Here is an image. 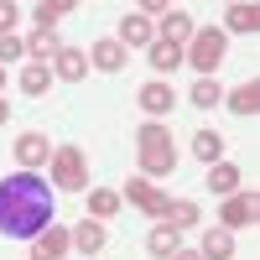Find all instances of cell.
Segmentation results:
<instances>
[{
  "label": "cell",
  "mask_w": 260,
  "mask_h": 260,
  "mask_svg": "<svg viewBox=\"0 0 260 260\" xmlns=\"http://www.w3.org/2000/svg\"><path fill=\"white\" fill-rule=\"evenodd\" d=\"M136 146H141V172H151V177H172V167H177V146H172L167 125H141L136 130Z\"/></svg>",
  "instance_id": "cell-2"
},
{
  "label": "cell",
  "mask_w": 260,
  "mask_h": 260,
  "mask_svg": "<svg viewBox=\"0 0 260 260\" xmlns=\"http://www.w3.org/2000/svg\"><path fill=\"white\" fill-rule=\"evenodd\" d=\"M260 219V198L255 192H229V203H224V229H245Z\"/></svg>",
  "instance_id": "cell-5"
},
{
  "label": "cell",
  "mask_w": 260,
  "mask_h": 260,
  "mask_svg": "<svg viewBox=\"0 0 260 260\" xmlns=\"http://www.w3.org/2000/svg\"><path fill=\"white\" fill-rule=\"evenodd\" d=\"M198 255H203V260H234V234H229V229H208V240H203Z\"/></svg>",
  "instance_id": "cell-16"
},
{
  "label": "cell",
  "mask_w": 260,
  "mask_h": 260,
  "mask_svg": "<svg viewBox=\"0 0 260 260\" xmlns=\"http://www.w3.org/2000/svg\"><path fill=\"white\" fill-rule=\"evenodd\" d=\"M208 187L229 198V192L240 187V167H229V161H213V167H208Z\"/></svg>",
  "instance_id": "cell-19"
},
{
  "label": "cell",
  "mask_w": 260,
  "mask_h": 260,
  "mask_svg": "<svg viewBox=\"0 0 260 260\" xmlns=\"http://www.w3.org/2000/svg\"><path fill=\"white\" fill-rule=\"evenodd\" d=\"M21 89L42 99V94L52 89V68H47V62H26V68H21Z\"/></svg>",
  "instance_id": "cell-17"
},
{
  "label": "cell",
  "mask_w": 260,
  "mask_h": 260,
  "mask_svg": "<svg viewBox=\"0 0 260 260\" xmlns=\"http://www.w3.org/2000/svg\"><path fill=\"white\" fill-rule=\"evenodd\" d=\"M172 260H203L198 250H177V255H172Z\"/></svg>",
  "instance_id": "cell-30"
},
{
  "label": "cell",
  "mask_w": 260,
  "mask_h": 260,
  "mask_svg": "<svg viewBox=\"0 0 260 260\" xmlns=\"http://www.w3.org/2000/svg\"><path fill=\"white\" fill-rule=\"evenodd\" d=\"M224 104H229L234 115H245V120H250V115L260 110V83L250 78V83H240V89H229V99H224Z\"/></svg>",
  "instance_id": "cell-14"
},
{
  "label": "cell",
  "mask_w": 260,
  "mask_h": 260,
  "mask_svg": "<svg viewBox=\"0 0 260 260\" xmlns=\"http://www.w3.org/2000/svg\"><path fill=\"white\" fill-rule=\"evenodd\" d=\"M89 62H94V68H104V73H120V68H125V47H120L115 37H104V42H94V47H89Z\"/></svg>",
  "instance_id": "cell-11"
},
{
  "label": "cell",
  "mask_w": 260,
  "mask_h": 260,
  "mask_svg": "<svg viewBox=\"0 0 260 260\" xmlns=\"http://www.w3.org/2000/svg\"><path fill=\"white\" fill-rule=\"evenodd\" d=\"M161 219H167V229H192V224H198V203H187V198H177V203H167V213H161Z\"/></svg>",
  "instance_id": "cell-18"
},
{
  "label": "cell",
  "mask_w": 260,
  "mask_h": 260,
  "mask_svg": "<svg viewBox=\"0 0 260 260\" xmlns=\"http://www.w3.org/2000/svg\"><path fill=\"white\" fill-rule=\"evenodd\" d=\"M172 104H177V94H172V83H146V89H141V110L146 115H172Z\"/></svg>",
  "instance_id": "cell-10"
},
{
  "label": "cell",
  "mask_w": 260,
  "mask_h": 260,
  "mask_svg": "<svg viewBox=\"0 0 260 260\" xmlns=\"http://www.w3.org/2000/svg\"><path fill=\"white\" fill-rule=\"evenodd\" d=\"M219 99H224V89H219L213 78H198V83H192V104H198V110H213Z\"/></svg>",
  "instance_id": "cell-27"
},
{
  "label": "cell",
  "mask_w": 260,
  "mask_h": 260,
  "mask_svg": "<svg viewBox=\"0 0 260 260\" xmlns=\"http://www.w3.org/2000/svg\"><path fill=\"white\" fill-rule=\"evenodd\" d=\"M125 42H130V47H146V42H151V21H146V16H125V26H120V47H125Z\"/></svg>",
  "instance_id": "cell-24"
},
{
  "label": "cell",
  "mask_w": 260,
  "mask_h": 260,
  "mask_svg": "<svg viewBox=\"0 0 260 260\" xmlns=\"http://www.w3.org/2000/svg\"><path fill=\"white\" fill-rule=\"evenodd\" d=\"M146 250L156 255V260H172V255L182 250V240H177V229H167V224H156V229L146 234Z\"/></svg>",
  "instance_id": "cell-12"
},
{
  "label": "cell",
  "mask_w": 260,
  "mask_h": 260,
  "mask_svg": "<svg viewBox=\"0 0 260 260\" xmlns=\"http://www.w3.org/2000/svg\"><path fill=\"white\" fill-rule=\"evenodd\" d=\"M125 198L136 203V208H146L151 219H161V213H167V192H156L146 177H130V182H125Z\"/></svg>",
  "instance_id": "cell-7"
},
{
  "label": "cell",
  "mask_w": 260,
  "mask_h": 260,
  "mask_svg": "<svg viewBox=\"0 0 260 260\" xmlns=\"http://www.w3.org/2000/svg\"><path fill=\"white\" fill-rule=\"evenodd\" d=\"M192 68H198L203 78H213V68L224 62V31L219 26H208V31H192V42H187V52H182Z\"/></svg>",
  "instance_id": "cell-3"
},
{
  "label": "cell",
  "mask_w": 260,
  "mask_h": 260,
  "mask_svg": "<svg viewBox=\"0 0 260 260\" xmlns=\"http://www.w3.org/2000/svg\"><path fill=\"white\" fill-rule=\"evenodd\" d=\"M0 89H6V68H0Z\"/></svg>",
  "instance_id": "cell-32"
},
{
  "label": "cell",
  "mask_w": 260,
  "mask_h": 260,
  "mask_svg": "<svg viewBox=\"0 0 260 260\" xmlns=\"http://www.w3.org/2000/svg\"><path fill=\"white\" fill-rule=\"evenodd\" d=\"M68 245H78L83 255H94V250L104 245V224H99V219H83V224H78V229L68 234Z\"/></svg>",
  "instance_id": "cell-15"
},
{
  "label": "cell",
  "mask_w": 260,
  "mask_h": 260,
  "mask_svg": "<svg viewBox=\"0 0 260 260\" xmlns=\"http://www.w3.org/2000/svg\"><path fill=\"white\" fill-rule=\"evenodd\" d=\"M192 156H198V161H219V156H224V136L198 130V136H192Z\"/></svg>",
  "instance_id": "cell-22"
},
{
  "label": "cell",
  "mask_w": 260,
  "mask_h": 260,
  "mask_svg": "<svg viewBox=\"0 0 260 260\" xmlns=\"http://www.w3.org/2000/svg\"><path fill=\"white\" fill-rule=\"evenodd\" d=\"M89 213H94V219H115V213H120V192L94 187V192H89Z\"/></svg>",
  "instance_id": "cell-23"
},
{
  "label": "cell",
  "mask_w": 260,
  "mask_h": 260,
  "mask_svg": "<svg viewBox=\"0 0 260 260\" xmlns=\"http://www.w3.org/2000/svg\"><path fill=\"white\" fill-rule=\"evenodd\" d=\"M11 26H16V6L0 0V37H11Z\"/></svg>",
  "instance_id": "cell-28"
},
{
  "label": "cell",
  "mask_w": 260,
  "mask_h": 260,
  "mask_svg": "<svg viewBox=\"0 0 260 260\" xmlns=\"http://www.w3.org/2000/svg\"><path fill=\"white\" fill-rule=\"evenodd\" d=\"M16 161H21V172H31V167H42V161H52L47 136H42V130H26V136L16 141Z\"/></svg>",
  "instance_id": "cell-6"
},
{
  "label": "cell",
  "mask_w": 260,
  "mask_h": 260,
  "mask_svg": "<svg viewBox=\"0 0 260 260\" xmlns=\"http://www.w3.org/2000/svg\"><path fill=\"white\" fill-rule=\"evenodd\" d=\"M52 224V187L37 172H16L0 177V234L11 240H37Z\"/></svg>",
  "instance_id": "cell-1"
},
{
  "label": "cell",
  "mask_w": 260,
  "mask_h": 260,
  "mask_svg": "<svg viewBox=\"0 0 260 260\" xmlns=\"http://www.w3.org/2000/svg\"><path fill=\"white\" fill-rule=\"evenodd\" d=\"M156 42H172V47L192 42V21H187L182 11H167V16H161V37H156Z\"/></svg>",
  "instance_id": "cell-13"
},
{
  "label": "cell",
  "mask_w": 260,
  "mask_h": 260,
  "mask_svg": "<svg viewBox=\"0 0 260 260\" xmlns=\"http://www.w3.org/2000/svg\"><path fill=\"white\" fill-rule=\"evenodd\" d=\"M224 26H229V31H245V37H250V31L260 26V6H245V0H240V6H229V21H224Z\"/></svg>",
  "instance_id": "cell-20"
},
{
  "label": "cell",
  "mask_w": 260,
  "mask_h": 260,
  "mask_svg": "<svg viewBox=\"0 0 260 260\" xmlns=\"http://www.w3.org/2000/svg\"><path fill=\"white\" fill-rule=\"evenodd\" d=\"M182 62V47H172V42H151V68L156 73H172Z\"/></svg>",
  "instance_id": "cell-26"
},
{
  "label": "cell",
  "mask_w": 260,
  "mask_h": 260,
  "mask_svg": "<svg viewBox=\"0 0 260 260\" xmlns=\"http://www.w3.org/2000/svg\"><path fill=\"white\" fill-rule=\"evenodd\" d=\"M83 73H89V52L62 47V52L52 57V78H62V83H83Z\"/></svg>",
  "instance_id": "cell-8"
},
{
  "label": "cell",
  "mask_w": 260,
  "mask_h": 260,
  "mask_svg": "<svg viewBox=\"0 0 260 260\" xmlns=\"http://www.w3.org/2000/svg\"><path fill=\"white\" fill-rule=\"evenodd\" d=\"M26 52H31V62H47V57L62 52V42H57V31H37V37L26 42Z\"/></svg>",
  "instance_id": "cell-25"
},
{
  "label": "cell",
  "mask_w": 260,
  "mask_h": 260,
  "mask_svg": "<svg viewBox=\"0 0 260 260\" xmlns=\"http://www.w3.org/2000/svg\"><path fill=\"white\" fill-rule=\"evenodd\" d=\"M62 250H68V229L47 224V229L37 234V245H31V260H62Z\"/></svg>",
  "instance_id": "cell-9"
},
{
  "label": "cell",
  "mask_w": 260,
  "mask_h": 260,
  "mask_svg": "<svg viewBox=\"0 0 260 260\" xmlns=\"http://www.w3.org/2000/svg\"><path fill=\"white\" fill-rule=\"evenodd\" d=\"M6 120H11V104H6V99H0V125H6Z\"/></svg>",
  "instance_id": "cell-31"
},
{
  "label": "cell",
  "mask_w": 260,
  "mask_h": 260,
  "mask_svg": "<svg viewBox=\"0 0 260 260\" xmlns=\"http://www.w3.org/2000/svg\"><path fill=\"white\" fill-rule=\"evenodd\" d=\"M83 177H89V161H83V151H78V146L52 151V182H57L62 192H78Z\"/></svg>",
  "instance_id": "cell-4"
},
{
  "label": "cell",
  "mask_w": 260,
  "mask_h": 260,
  "mask_svg": "<svg viewBox=\"0 0 260 260\" xmlns=\"http://www.w3.org/2000/svg\"><path fill=\"white\" fill-rule=\"evenodd\" d=\"M68 11H73V0H42V6H37V31H52Z\"/></svg>",
  "instance_id": "cell-21"
},
{
  "label": "cell",
  "mask_w": 260,
  "mask_h": 260,
  "mask_svg": "<svg viewBox=\"0 0 260 260\" xmlns=\"http://www.w3.org/2000/svg\"><path fill=\"white\" fill-rule=\"evenodd\" d=\"M21 52H26V47H21L16 37H0V62H11V57H21Z\"/></svg>",
  "instance_id": "cell-29"
}]
</instances>
